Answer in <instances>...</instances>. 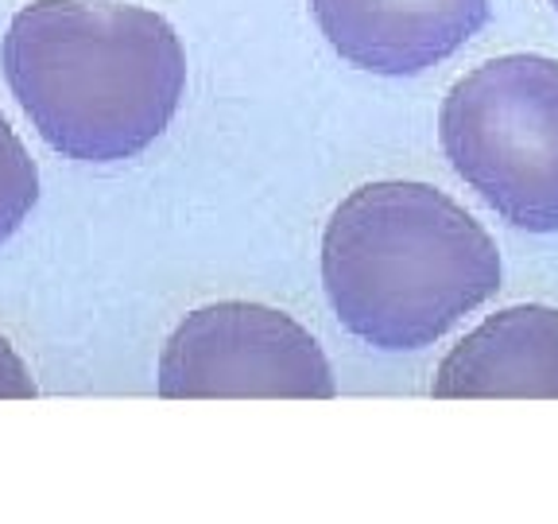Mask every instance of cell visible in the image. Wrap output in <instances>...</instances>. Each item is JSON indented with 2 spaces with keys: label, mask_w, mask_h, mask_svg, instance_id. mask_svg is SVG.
I'll return each mask as SVG.
<instances>
[{
  "label": "cell",
  "mask_w": 558,
  "mask_h": 524,
  "mask_svg": "<svg viewBox=\"0 0 558 524\" xmlns=\"http://www.w3.org/2000/svg\"><path fill=\"white\" fill-rule=\"evenodd\" d=\"M0 67L39 136L82 164L140 156L186 94L174 27L117 0H35L12 16Z\"/></svg>",
  "instance_id": "6da1fadb"
},
{
  "label": "cell",
  "mask_w": 558,
  "mask_h": 524,
  "mask_svg": "<svg viewBox=\"0 0 558 524\" xmlns=\"http://www.w3.org/2000/svg\"><path fill=\"white\" fill-rule=\"evenodd\" d=\"M323 288L361 342L423 349L497 296L500 253L438 187L384 179L345 194L326 222Z\"/></svg>",
  "instance_id": "7a4b0ae2"
},
{
  "label": "cell",
  "mask_w": 558,
  "mask_h": 524,
  "mask_svg": "<svg viewBox=\"0 0 558 524\" xmlns=\"http://www.w3.org/2000/svg\"><path fill=\"white\" fill-rule=\"evenodd\" d=\"M450 167L488 210L527 234H558V62L500 55L450 86L438 114Z\"/></svg>",
  "instance_id": "3957f363"
},
{
  "label": "cell",
  "mask_w": 558,
  "mask_h": 524,
  "mask_svg": "<svg viewBox=\"0 0 558 524\" xmlns=\"http://www.w3.org/2000/svg\"><path fill=\"white\" fill-rule=\"evenodd\" d=\"M159 396L229 401V396H299L333 401L338 381L311 331L264 303L198 307L174 326L159 354Z\"/></svg>",
  "instance_id": "277c9868"
},
{
  "label": "cell",
  "mask_w": 558,
  "mask_h": 524,
  "mask_svg": "<svg viewBox=\"0 0 558 524\" xmlns=\"http://www.w3.org/2000/svg\"><path fill=\"white\" fill-rule=\"evenodd\" d=\"M311 12L349 67L403 79L470 44L488 20V0H311Z\"/></svg>",
  "instance_id": "5b68a950"
},
{
  "label": "cell",
  "mask_w": 558,
  "mask_h": 524,
  "mask_svg": "<svg viewBox=\"0 0 558 524\" xmlns=\"http://www.w3.org/2000/svg\"><path fill=\"white\" fill-rule=\"evenodd\" d=\"M430 393L442 401L547 396L558 401V307L520 303L488 314L442 358Z\"/></svg>",
  "instance_id": "8992f818"
},
{
  "label": "cell",
  "mask_w": 558,
  "mask_h": 524,
  "mask_svg": "<svg viewBox=\"0 0 558 524\" xmlns=\"http://www.w3.org/2000/svg\"><path fill=\"white\" fill-rule=\"evenodd\" d=\"M39 199V171L27 156L24 140L12 132V124L0 114V245L20 229V222L32 214Z\"/></svg>",
  "instance_id": "52a82bcc"
},
{
  "label": "cell",
  "mask_w": 558,
  "mask_h": 524,
  "mask_svg": "<svg viewBox=\"0 0 558 524\" xmlns=\"http://www.w3.org/2000/svg\"><path fill=\"white\" fill-rule=\"evenodd\" d=\"M35 393L39 389H35L20 354L9 346V338H0V401H32Z\"/></svg>",
  "instance_id": "ba28073f"
},
{
  "label": "cell",
  "mask_w": 558,
  "mask_h": 524,
  "mask_svg": "<svg viewBox=\"0 0 558 524\" xmlns=\"http://www.w3.org/2000/svg\"><path fill=\"white\" fill-rule=\"evenodd\" d=\"M550 4H555V9H558V0H550Z\"/></svg>",
  "instance_id": "9c48e42d"
}]
</instances>
